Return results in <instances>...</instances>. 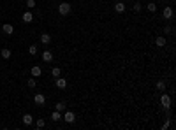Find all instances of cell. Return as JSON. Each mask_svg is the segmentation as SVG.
I'll return each mask as SVG.
<instances>
[{
    "label": "cell",
    "instance_id": "cell-1",
    "mask_svg": "<svg viewBox=\"0 0 176 130\" xmlns=\"http://www.w3.org/2000/svg\"><path fill=\"white\" fill-rule=\"evenodd\" d=\"M71 4L69 2H62V4H58V12H60V16H69L71 14Z\"/></svg>",
    "mask_w": 176,
    "mask_h": 130
},
{
    "label": "cell",
    "instance_id": "cell-2",
    "mask_svg": "<svg viewBox=\"0 0 176 130\" xmlns=\"http://www.w3.org/2000/svg\"><path fill=\"white\" fill-rule=\"evenodd\" d=\"M160 104H162L164 109L171 107V105H173V99H171V95H169V93H166V92H162V95H160Z\"/></svg>",
    "mask_w": 176,
    "mask_h": 130
},
{
    "label": "cell",
    "instance_id": "cell-3",
    "mask_svg": "<svg viewBox=\"0 0 176 130\" xmlns=\"http://www.w3.org/2000/svg\"><path fill=\"white\" fill-rule=\"evenodd\" d=\"M62 120H63L65 123H69V125H71V123H74V121H76V114H74L72 111H67V109H65V111H63V114H62Z\"/></svg>",
    "mask_w": 176,
    "mask_h": 130
},
{
    "label": "cell",
    "instance_id": "cell-4",
    "mask_svg": "<svg viewBox=\"0 0 176 130\" xmlns=\"http://www.w3.org/2000/svg\"><path fill=\"white\" fill-rule=\"evenodd\" d=\"M162 16H164V19H171V18L174 16L173 7H171V5H166V7H164V11H162Z\"/></svg>",
    "mask_w": 176,
    "mask_h": 130
},
{
    "label": "cell",
    "instance_id": "cell-5",
    "mask_svg": "<svg viewBox=\"0 0 176 130\" xmlns=\"http://www.w3.org/2000/svg\"><path fill=\"white\" fill-rule=\"evenodd\" d=\"M56 88L58 90H65V88H67V79H65V77H56Z\"/></svg>",
    "mask_w": 176,
    "mask_h": 130
},
{
    "label": "cell",
    "instance_id": "cell-6",
    "mask_svg": "<svg viewBox=\"0 0 176 130\" xmlns=\"http://www.w3.org/2000/svg\"><path fill=\"white\" fill-rule=\"evenodd\" d=\"M34 102H35L37 105H44V104H46V97H44L42 93H35V95H34Z\"/></svg>",
    "mask_w": 176,
    "mask_h": 130
},
{
    "label": "cell",
    "instance_id": "cell-7",
    "mask_svg": "<svg viewBox=\"0 0 176 130\" xmlns=\"http://www.w3.org/2000/svg\"><path fill=\"white\" fill-rule=\"evenodd\" d=\"M2 32H4L6 35H12V34H14V27H12L11 23H4V25H2Z\"/></svg>",
    "mask_w": 176,
    "mask_h": 130
},
{
    "label": "cell",
    "instance_id": "cell-8",
    "mask_svg": "<svg viewBox=\"0 0 176 130\" xmlns=\"http://www.w3.org/2000/svg\"><path fill=\"white\" fill-rule=\"evenodd\" d=\"M30 74H32V77H41L42 76V69L39 67V65H34V67L30 69Z\"/></svg>",
    "mask_w": 176,
    "mask_h": 130
},
{
    "label": "cell",
    "instance_id": "cell-9",
    "mask_svg": "<svg viewBox=\"0 0 176 130\" xmlns=\"http://www.w3.org/2000/svg\"><path fill=\"white\" fill-rule=\"evenodd\" d=\"M21 19H23V23H32V21H34V14L30 11H25L23 16H21Z\"/></svg>",
    "mask_w": 176,
    "mask_h": 130
},
{
    "label": "cell",
    "instance_id": "cell-10",
    "mask_svg": "<svg viewBox=\"0 0 176 130\" xmlns=\"http://www.w3.org/2000/svg\"><path fill=\"white\" fill-rule=\"evenodd\" d=\"M41 42L44 46H50L51 44V35L50 34H41Z\"/></svg>",
    "mask_w": 176,
    "mask_h": 130
},
{
    "label": "cell",
    "instance_id": "cell-11",
    "mask_svg": "<svg viewBox=\"0 0 176 130\" xmlns=\"http://www.w3.org/2000/svg\"><path fill=\"white\" fill-rule=\"evenodd\" d=\"M11 55H12L11 48H2V51H0V56H2L4 60H9V58H11Z\"/></svg>",
    "mask_w": 176,
    "mask_h": 130
},
{
    "label": "cell",
    "instance_id": "cell-12",
    "mask_svg": "<svg viewBox=\"0 0 176 130\" xmlns=\"http://www.w3.org/2000/svg\"><path fill=\"white\" fill-rule=\"evenodd\" d=\"M42 62H48V63L53 62V53H51L50 49H46V51L42 53Z\"/></svg>",
    "mask_w": 176,
    "mask_h": 130
},
{
    "label": "cell",
    "instance_id": "cell-13",
    "mask_svg": "<svg viewBox=\"0 0 176 130\" xmlns=\"http://www.w3.org/2000/svg\"><path fill=\"white\" fill-rule=\"evenodd\" d=\"M155 46H157V48H164V46H166V37H164V35H159V37L155 39Z\"/></svg>",
    "mask_w": 176,
    "mask_h": 130
},
{
    "label": "cell",
    "instance_id": "cell-14",
    "mask_svg": "<svg viewBox=\"0 0 176 130\" xmlns=\"http://www.w3.org/2000/svg\"><path fill=\"white\" fill-rule=\"evenodd\" d=\"M125 9H127V5H125L123 2H116V4H115V11H116L118 14H122V12H125Z\"/></svg>",
    "mask_w": 176,
    "mask_h": 130
},
{
    "label": "cell",
    "instance_id": "cell-15",
    "mask_svg": "<svg viewBox=\"0 0 176 130\" xmlns=\"http://www.w3.org/2000/svg\"><path fill=\"white\" fill-rule=\"evenodd\" d=\"M23 123H25L27 127H28V125H32V123H34V116H32V114H28V113H25V114H23Z\"/></svg>",
    "mask_w": 176,
    "mask_h": 130
},
{
    "label": "cell",
    "instance_id": "cell-16",
    "mask_svg": "<svg viewBox=\"0 0 176 130\" xmlns=\"http://www.w3.org/2000/svg\"><path fill=\"white\" fill-rule=\"evenodd\" d=\"M144 7H146V11H150V12H157V4H155V2H150V4H146Z\"/></svg>",
    "mask_w": 176,
    "mask_h": 130
},
{
    "label": "cell",
    "instance_id": "cell-17",
    "mask_svg": "<svg viewBox=\"0 0 176 130\" xmlns=\"http://www.w3.org/2000/svg\"><path fill=\"white\" fill-rule=\"evenodd\" d=\"M62 120V113L60 111H53L51 113V121H60Z\"/></svg>",
    "mask_w": 176,
    "mask_h": 130
},
{
    "label": "cell",
    "instance_id": "cell-18",
    "mask_svg": "<svg viewBox=\"0 0 176 130\" xmlns=\"http://www.w3.org/2000/svg\"><path fill=\"white\" fill-rule=\"evenodd\" d=\"M166 88H167L166 81H157V90H159V92H166Z\"/></svg>",
    "mask_w": 176,
    "mask_h": 130
},
{
    "label": "cell",
    "instance_id": "cell-19",
    "mask_svg": "<svg viewBox=\"0 0 176 130\" xmlns=\"http://www.w3.org/2000/svg\"><path fill=\"white\" fill-rule=\"evenodd\" d=\"M51 76H53L55 79H56V77H60V76H62V70H60V67H53V69H51Z\"/></svg>",
    "mask_w": 176,
    "mask_h": 130
},
{
    "label": "cell",
    "instance_id": "cell-20",
    "mask_svg": "<svg viewBox=\"0 0 176 130\" xmlns=\"http://www.w3.org/2000/svg\"><path fill=\"white\" fill-rule=\"evenodd\" d=\"M34 123H35V127H37V128H44V127H46V121H44L42 118H37Z\"/></svg>",
    "mask_w": 176,
    "mask_h": 130
},
{
    "label": "cell",
    "instance_id": "cell-21",
    "mask_svg": "<svg viewBox=\"0 0 176 130\" xmlns=\"http://www.w3.org/2000/svg\"><path fill=\"white\" fill-rule=\"evenodd\" d=\"M67 107H65V104L63 102H58V104H55V111H60V113H63Z\"/></svg>",
    "mask_w": 176,
    "mask_h": 130
},
{
    "label": "cell",
    "instance_id": "cell-22",
    "mask_svg": "<svg viewBox=\"0 0 176 130\" xmlns=\"http://www.w3.org/2000/svg\"><path fill=\"white\" fill-rule=\"evenodd\" d=\"M141 9H143V4L141 2H136L134 5H132V11H134V12H139Z\"/></svg>",
    "mask_w": 176,
    "mask_h": 130
},
{
    "label": "cell",
    "instance_id": "cell-23",
    "mask_svg": "<svg viewBox=\"0 0 176 130\" xmlns=\"http://www.w3.org/2000/svg\"><path fill=\"white\" fill-rule=\"evenodd\" d=\"M28 53H30V55H37V44L28 46Z\"/></svg>",
    "mask_w": 176,
    "mask_h": 130
},
{
    "label": "cell",
    "instance_id": "cell-24",
    "mask_svg": "<svg viewBox=\"0 0 176 130\" xmlns=\"http://www.w3.org/2000/svg\"><path fill=\"white\" fill-rule=\"evenodd\" d=\"M27 7H28V9L37 7V2H35V0H27Z\"/></svg>",
    "mask_w": 176,
    "mask_h": 130
},
{
    "label": "cell",
    "instance_id": "cell-25",
    "mask_svg": "<svg viewBox=\"0 0 176 130\" xmlns=\"http://www.w3.org/2000/svg\"><path fill=\"white\" fill-rule=\"evenodd\" d=\"M27 84H28V88H35V84H37V83H35V77H30V79L27 81Z\"/></svg>",
    "mask_w": 176,
    "mask_h": 130
},
{
    "label": "cell",
    "instance_id": "cell-26",
    "mask_svg": "<svg viewBox=\"0 0 176 130\" xmlns=\"http://www.w3.org/2000/svg\"><path fill=\"white\" fill-rule=\"evenodd\" d=\"M171 32H173L171 27H164V34H171Z\"/></svg>",
    "mask_w": 176,
    "mask_h": 130
}]
</instances>
